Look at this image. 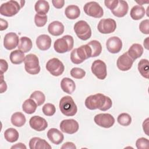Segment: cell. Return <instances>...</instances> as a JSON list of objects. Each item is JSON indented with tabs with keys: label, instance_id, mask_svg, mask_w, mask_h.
I'll return each mask as SVG.
<instances>
[{
	"label": "cell",
	"instance_id": "cell-9",
	"mask_svg": "<svg viewBox=\"0 0 149 149\" xmlns=\"http://www.w3.org/2000/svg\"><path fill=\"white\" fill-rule=\"evenodd\" d=\"M46 69L52 76H59L63 73L65 66L59 59L53 58L47 62Z\"/></svg>",
	"mask_w": 149,
	"mask_h": 149
},
{
	"label": "cell",
	"instance_id": "cell-47",
	"mask_svg": "<svg viewBox=\"0 0 149 149\" xmlns=\"http://www.w3.org/2000/svg\"><path fill=\"white\" fill-rule=\"evenodd\" d=\"M8 27V23L6 20L0 18V30L3 31L6 30Z\"/></svg>",
	"mask_w": 149,
	"mask_h": 149
},
{
	"label": "cell",
	"instance_id": "cell-14",
	"mask_svg": "<svg viewBox=\"0 0 149 149\" xmlns=\"http://www.w3.org/2000/svg\"><path fill=\"white\" fill-rule=\"evenodd\" d=\"M134 60L128 55L127 52L123 53L117 59L116 65L121 71H127L132 67Z\"/></svg>",
	"mask_w": 149,
	"mask_h": 149
},
{
	"label": "cell",
	"instance_id": "cell-43",
	"mask_svg": "<svg viewBox=\"0 0 149 149\" xmlns=\"http://www.w3.org/2000/svg\"><path fill=\"white\" fill-rule=\"evenodd\" d=\"M0 63H1V74H3L5 72H6L8 69V62L3 59H0Z\"/></svg>",
	"mask_w": 149,
	"mask_h": 149
},
{
	"label": "cell",
	"instance_id": "cell-11",
	"mask_svg": "<svg viewBox=\"0 0 149 149\" xmlns=\"http://www.w3.org/2000/svg\"><path fill=\"white\" fill-rule=\"evenodd\" d=\"M116 28V23L111 18L102 19L98 23V30L102 34H110L115 31Z\"/></svg>",
	"mask_w": 149,
	"mask_h": 149
},
{
	"label": "cell",
	"instance_id": "cell-35",
	"mask_svg": "<svg viewBox=\"0 0 149 149\" xmlns=\"http://www.w3.org/2000/svg\"><path fill=\"white\" fill-rule=\"evenodd\" d=\"M30 98L33 99L37 104V106H40L44 104L45 101V96L44 94L41 91H34L30 97Z\"/></svg>",
	"mask_w": 149,
	"mask_h": 149
},
{
	"label": "cell",
	"instance_id": "cell-17",
	"mask_svg": "<svg viewBox=\"0 0 149 149\" xmlns=\"http://www.w3.org/2000/svg\"><path fill=\"white\" fill-rule=\"evenodd\" d=\"M29 125L33 129L37 132L43 131L48 127L47 120L40 116H32L30 119Z\"/></svg>",
	"mask_w": 149,
	"mask_h": 149
},
{
	"label": "cell",
	"instance_id": "cell-48",
	"mask_svg": "<svg viewBox=\"0 0 149 149\" xmlns=\"http://www.w3.org/2000/svg\"><path fill=\"white\" fill-rule=\"evenodd\" d=\"M143 129L145 133L148 136V118H147L145 120H144L143 123Z\"/></svg>",
	"mask_w": 149,
	"mask_h": 149
},
{
	"label": "cell",
	"instance_id": "cell-5",
	"mask_svg": "<svg viewBox=\"0 0 149 149\" xmlns=\"http://www.w3.org/2000/svg\"><path fill=\"white\" fill-rule=\"evenodd\" d=\"M25 70L30 74H37L40 71L38 58L33 54H28L26 56L24 61Z\"/></svg>",
	"mask_w": 149,
	"mask_h": 149
},
{
	"label": "cell",
	"instance_id": "cell-28",
	"mask_svg": "<svg viewBox=\"0 0 149 149\" xmlns=\"http://www.w3.org/2000/svg\"><path fill=\"white\" fill-rule=\"evenodd\" d=\"M33 43L31 40L27 37H22L20 38L19 43L17 46L18 49L24 53L28 52L32 48Z\"/></svg>",
	"mask_w": 149,
	"mask_h": 149
},
{
	"label": "cell",
	"instance_id": "cell-36",
	"mask_svg": "<svg viewBox=\"0 0 149 149\" xmlns=\"http://www.w3.org/2000/svg\"><path fill=\"white\" fill-rule=\"evenodd\" d=\"M117 121L120 125L127 126L132 123V118L130 115L127 113H122L118 116Z\"/></svg>",
	"mask_w": 149,
	"mask_h": 149
},
{
	"label": "cell",
	"instance_id": "cell-39",
	"mask_svg": "<svg viewBox=\"0 0 149 149\" xmlns=\"http://www.w3.org/2000/svg\"><path fill=\"white\" fill-rule=\"evenodd\" d=\"M70 75L74 79H81L86 75V72L81 68H73L70 70Z\"/></svg>",
	"mask_w": 149,
	"mask_h": 149
},
{
	"label": "cell",
	"instance_id": "cell-15",
	"mask_svg": "<svg viewBox=\"0 0 149 149\" xmlns=\"http://www.w3.org/2000/svg\"><path fill=\"white\" fill-rule=\"evenodd\" d=\"M106 47L110 53H118L122 48V40L118 37H111L107 40L106 42Z\"/></svg>",
	"mask_w": 149,
	"mask_h": 149
},
{
	"label": "cell",
	"instance_id": "cell-12",
	"mask_svg": "<svg viewBox=\"0 0 149 149\" xmlns=\"http://www.w3.org/2000/svg\"><path fill=\"white\" fill-rule=\"evenodd\" d=\"M94 122L99 126L104 128L112 127L115 123V118L110 113H99L94 118Z\"/></svg>",
	"mask_w": 149,
	"mask_h": 149
},
{
	"label": "cell",
	"instance_id": "cell-18",
	"mask_svg": "<svg viewBox=\"0 0 149 149\" xmlns=\"http://www.w3.org/2000/svg\"><path fill=\"white\" fill-rule=\"evenodd\" d=\"M29 148L30 149H51L52 147L45 140L34 137L30 140Z\"/></svg>",
	"mask_w": 149,
	"mask_h": 149
},
{
	"label": "cell",
	"instance_id": "cell-4",
	"mask_svg": "<svg viewBox=\"0 0 149 149\" xmlns=\"http://www.w3.org/2000/svg\"><path fill=\"white\" fill-rule=\"evenodd\" d=\"M73 45L74 40L73 37L70 35H65L55 41L54 48L56 52L63 54L71 51Z\"/></svg>",
	"mask_w": 149,
	"mask_h": 149
},
{
	"label": "cell",
	"instance_id": "cell-33",
	"mask_svg": "<svg viewBox=\"0 0 149 149\" xmlns=\"http://www.w3.org/2000/svg\"><path fill=\"white\" fill-rule=\"evenodd\" d=\"M148 60L146 59H141L138 63V70L140 74L144 78L148 79V70H149Z\"/></svg>",
	"mask_w": 149,
	"mask_h": 149
},
{
	"label": "cell",
	"instance_id": "cell-20",
	"mask_svg": "<svg viewBox=\"0 0 149 149\" xmlns=\"http://www.w3.org/2000/svg\"><path fill=\"white\" fill-rule=\"evenodd\" d=\"M36 45L38 48L41 51L48 49L51 45V38L47 34L40 35L36 39Z\"/></svg>",
	"mask_w": 149,
	"mask_h": 149
},
{
	"label": "cell",
	"instance_id": "cell-7",
	"mask_svg": "<svg viewBox=\"0 0 149 149\" xmlns=\"http://www.w3.org/2000/svg\"><path fill=\"white\" fill-rule=\"evenodd\" d=\"M74 30L76 36L81 40H87L91 36L90 26L84 20L77 22L74 25Z\"/></svg>",
	"mask_w": 149,
	"mask_h": 149
},
{
	"label": "cell",
	"instance_id": "cell-30",
	"mask_svg": "<svg viewBox=\"0 0 149 149\" xmlns=\"http://www.w3.org/2000/svg\"><path fill=\"white\" fill-rule=\"evenodd\" d=\"M34 9L37 13L46 15L49 9V3L45 0L37 1L34 5Z\"/></svg>",
	"mask_w": 149,
	"mask_h": 149
},
{
	"label": "cell",
	"instance_id": "cell-45",
	"mask_svg": "<svg viewBox=\"0 0 149 149\" xmlns=\"http://www.w3.org/2000/svg\"><path fill=\"white\" fill-rule=\"evenodd\" d=\"M0 87H1V93H3L6 91L7 90V84L6 81L3 80V74H1V82H0Z\"/></svg>",
	"mask_w": 149,
	"mask_h": 149
},
{
	"label": "cell",
	"instance_id": "cell-13",
	"mask_svg": "<svg viewBox=\"0 0 149 149\" xmlns=\"http://www.w3.org/2000/svg\"><path fill=\"white\" fill-rule=\"evenodd\" d=\"M79 128L78 122L73 119H64L60 123L61 130L67 134H74L78 131Z\"/></svg>",
	"mask_w": 149,
	"mask_h": 149
},
{
	"label": "cell",
	"instance_id": "cell-34",
	"mask_svg": "<svg viewBox=\"0 0 149 149\" xmlns=\"http://www.w3.org/2000/svg\"><path fill=\"white\" fill-rule=\"evenodd\" d=\"M91 48V57L99 56L102 51V46L101 43L97 40H92L87 44Z\"/></svg>",
	"mask_w": 149,
	"mask_h": 149
},
{
	"label": "cell",
	"instance_id": "cell-23",
	"mask_svg": "<svg viewBox=\"0 0 149 149\" xmlns=\"http://www.w3.org/2000/svg\"><path fill=\"white\" fill-rule=\"evenodd\" d=\"M61 87L65 93L71 94L75 90L76 84L72 79L68 77H64L61 81Z\"/></svg>",
	"mask_w": 149,
	"mask_h": 149
},
{
	"label": "cell",
	"instance_id": "cell-32",
	"mask_svg": "<svg viewBox=\"0 0 149 149\" xmlns=\"http://www.w3.org/2000/svg\"><path fill=\"white\" fill-rule=\"evenodd\" d=\"M19 137V134L17 130L14 128L10 127L7 129L4 132V137L5 140L10 143L16 141Z\"/></svg>",
	"mask_w": 149,
	"mask_h": 149
},
{
	"label": "cell",
	"instance_id": "cell-1",
	"mask_svg": "<svg viewBox=\"0 0 149 149\" xmlns=\"http://www.w3.org/2000/svg\"><path fill=\"white\" fill-rule=\"evenodd\" d=\"M86 107L90 110L98 109L102 111H106L110 109L112 105L111 99L102 94L97 93L90 95L85 100Z\"/></svg>",
	"mask_w": 149,
	"mask_h": 149
},
{
	"label": "cell",
	"instance_id": "cell-44",
	"mask_svg": "<svg viewBox=\"0 0 149 149\" xmlns=\"http://www.w3.org/2000/svg\"><path fill=\"white\" fill-rule=\"evenodd\" d=\"M52 3L55 8L57 9H61L63 8V6L65 5V1L64 0H52Z\"/></svg>",
	"mask_w": 149,
	"mask_h": 149
},
{
	"label": "cell",
	"instance_id": "cell-26",
	"mask_svg": "<svg viewBox=\"0 0 149 149\" xmlns=\"http://www.w3.org/2000/svg\"><path fill=\"white\" fill-rule=\"evenodd\" d=\"M25 57L24 53L19 49H16L12 51L9 56L10 62L15 65L21 64L24 61Z\"/></svg>",
	"mask_w": 149,
	"mask_h": 149
},
{
	"label": "cell",
	"instance_id": "cell-41",
	"mask_svg": "<svg viewBox=\"0 0 149 149\" xmlns=\"http://www.w3.org/2000/svg\"><path fill=\"white\" fill-rule=\"evenodd\" d=\"M140 31L145 34H149V20L146 19L141 22L139 24Z\"/></svg>",
	"mask_w": 149,
	"mask_h": 149
},
{
	"label": "cell",
	"instance_id": "cell-10",
	"mask_svg": "<svg viewBox=\"0 0 149 149\" xmlns=\"http://www.w3.org/2000/svg\"><path fill=\"white\" fill-rule=\"evenodd\" d=\"M91 70L93 74H94L98 79L104 80L106 78L107 75V66L105 63L100 60L97 59L92 63Z\"/></svg>",
	"mask_w": 149,
	"mask_h": 149
},
{
	"label": "cell",
	"instance_id": "cell-50",
	"mask_svg": "<svg viewBox=\"0 0 149 149\" xmlns=\"http://www.w3.org/2000/svg\"><path fill=\"white\" fill-rule=\"evenodd\" d=\"M148 37H147L144 41V46L147 49H148Z\"/></svg>",
	"mask_w": 149,
	"mask_h": 149
},
{
	"label": "cell",
	"instance_id": "cell-29",
	"mask_svg": "<svg viewBox=\"0 0 149 149\" xmlns=\"http://www.w3.org/2000/svg\"><path fill=\"white\" fill-rule=\"evenodd\" d=\"M10 120L13 126L16 127H22L25 124L26 119L25 116L22 112H16L12 114Z\"/></svg>",
	"mask_w": 149,
	"mask_h": 149
},
{
	"label": "cell",
	"instance_id": "cell-8",
	"mask_svg": "<svg viewBox=\"0 0 149 149\" xmlns=\"http://www.w3.org/2000/svg\"><path fill=\"white\" fill-rule=\"evenodd\" d=\"M85 13L95 18H100L104 15V10L100 5L95 1L87 2L83 7Z\"/></svg>",
	"mask_w": 149,
	"mask_h": 149
},
{
	"label": "cell",
	"instance_id": "cell-37",
	"mask_svg": "<svg viewBox=\"0 0 149 149\" xmlns=\"http://www.w3.org/2000/svg\"><path fill=\"white\" fill-rule=\"evenodd\" d=\"M42 111L45 115L51 116L55 113L56 108L54 104L51 103H47L42 107Z\"/></svg>",
	"mask_w": 149,
	"mask_h": 149
},
{
	"label": "cell",
	"instance_id": "cell-21",
	"mask_svg": "<svg viewBox=\"0 0 149 149\" xmlns=\"http://www.w3.org/2000/svg\"><path fill=\"white\" fill-rule=\"evenodd\" d=\"M128 9L129 6L127 2L123 0H119L118 1V4L116 8L111 11L115 16L122 17L127 14Z\"/></svg>",
	"mask_w": 149,
	"mask_h": 149
},
{
	"label": "cell",
	"instance_id": "cell-49",
	"mask_svg": "<svg viewBox=\"0 0 149 149\" xmlns=\"http://www.w3.org/2000/svg\"><path fill=\"white\" fill-rule=\"evenodd\" d=\"M13 148H16V149H26L27 147L26 146L24 145V144L23 143H17L13 146H12L11 147V149H13Z\"/></svg>",
	"mask_w": 149,
	"mask_h": 149
},
{
	"label": "cell",
	"instance_id": "cell-46",
	"mask_svg": "<svg viewBox=\"0 0 149 149\" xmlns=\"http://www.w3.org/2000/svg\"><path fill=\"white\" fill-rule=\"evenodd\" d=\"M61 149H76V146L72 142H66L61 147Z\"/></svg>",
	"mask_w": 149,
	"mask_h": 149
},
{
	"label": "cell",
	"instance_id": "cell-27",
	"mask_svg": "<svg viewBox=\"0 0 149 149\" xmlns=\"http://www.w3.org/2000/svg\"><path fill=\"white\" fill-rule=\"evenodd\" d=\"M146 14V10L143 6L135 5L130 10V15L132 19L138 20L142 19Z\"/></svg>",
	"mask_w": 149,
	"mask_h": 149
},
{
	"label": "cell",
	"instance_id": "cell-19",
	"mask_svg": "<svg viewBox=\"0 0 149 149\" xmlns=\"http://www.w3.org/2000/svg\"><path fill=\"white\" fill-rule=\"evenodd\" d=\"M47 135L48 139L52 143L56 145L61 144L64 139V136L63 133L56 128L50 129L48 131Z\"/></svg>",
	"mask_w": 149,
	"mask_h": 149
},
{
	"label": "cell",
	"instance_id": "cell-3",
	"mask_svg": "<svg viewBox=\"0 0 149 149\" xmlns=\"http://www.w3.org/2000/svg\"><path fill=\"white\" fill-rule=\"evenodd\" d=\"M59 107L62 114L67 116H74L77 111L76 104L72 97L69 95L64 96L61 99Z\"/></svg>",
	"mask_w": 149,
	"mask_h": 149
},
{
	"label": "cell",
	"instance_id": "cell-6",
	"mask_svg": "<svg viewBox=\"0 0 149 149\" xmlns=\"http://www.w3.org/2000/svg\"><path fill=\"white\" fill-rule=\"evenodd\" d=\"M22 8L19 2L16 1H9L2 3L0 6V13L6 17H12L16 15Z\"/></svg>",
	"mask_w": 149,
	"mask_h": 149
},
{
	"label": "cell",
	"instance_id": "cell-2",
	"mask_svg": "<svg viewBox=\"0 0 149 149\" xmlns=\"http://www.w3.org/2000/svg\"><path fill=\"white\" fill-rule=\"evenodd\" d=\"M91 57V50L87 45H83L72 50L70 53V60L74 64H80Z\"/></svg>",
	"mask_w": 149,
	"mask_h": 149
},
{
	"label": "cell",
	"instance_id": "cell-38",
	"mask_svg": "<svg viewBox=\"0 0 149 149\" xmlns=\"http://www.w3.org/2000/svg\"><path fill=\"white\" fill-rule=\"evenodd\" d=\"M47 22V15H41L36 14L34 16V23L36 26L41 27L45 25Z\"/></svg>",
	"mask_w": 149,
	"mask_h": 149
},
{
	"label": "cell",
	"instance_id": "cell-25",
	"mask_svg": "<svg viewBox=\"0 0 149 149\" xmlns=\"http://www.w3.org/2000/svg\"><path fill=\"white\" fill-rule=\"evenodd\" d=\"M65 14L67 18L70 20H74L80 16V10L77 5H70L65 8Z\"/></svg>",
	"mask_w": 149,
	"mask_h": 149
},
{
	"label": "cell",
	"instance_id": "cell-31",
	"mask_svg": "<svg viewBox=\"0 0 149 149\" xmlns=\"http://www.w3.org/2000/svg\"><path fill=\"white\" fill-rule=\"evenodd\" d=\"M37 107L36 102L31 98L26 100L22 104V109L23 112L27 114L33 113Z\"/></svg>",
	"mask_w": 149,
	"mask_h": 149
},
{
	"label": "cell",
	"instance_id": "cell-40",
	"mask_svg": "<svg viewBox=\"0 0 149 149\" xmlns=\"http://www.w3.org/2000/svg\"><path fill=\"white\" fill-rule=\"evenodd\" d=\"M136 146L138 149L148 148L149 147L148 140L144 137H140L137 140L136 142Z\"/></svg>",
	"mask_w": 149,
	"mask_h": 149
},
{
	"label": "cell",
	"instance_id": "cell-24",
	"mask_svg": "<svg viewBox=\"0 0 149 149\" xmlns=\"http://www.w3.org/2000/svg\"><path fill=\"white\" fill-rule=\"evenodd\" d=\"M143 47L138 43H134L131 45L127 51L128 55L134 61L140 58L143 54Z\"/></svg>",
	"mask_w": 149,
	"mask_h": 149
},
{
	"label": "cell",
	"instance_id": "cell-22",
	"mask_svg": "<svg viewBox=\"0 0 149 149\" xmlns=\"http://www.w3.org/2000/svg\"><path fill=\"white\" fill-rule=\"evenodd\" d=\"M65 27L63 24L59 21H54L49 24L48 31L49 34L54 36H59L64 32Z\"/></svg>",
	"mask_w": 149,
	"mask_h": 149
},
{
	"label": "cell",
	"instance_id": "cell-16",
	"mask_svg": "<svg viewBox=\"0 0 149 149\" xmlns=\"http://www.w3.org/2000/svg\"><path fill=\"white\" fill-rule=\"evenodd\" d=\"M19 36L13 32L5 34L3 38V46L8 50H12L18 46L19 43Z\"/></svg>",
	"mask_w": 149,
	"mask_h": 149
},
{
	"label": "cell",
	"instance_id": "cell-42",
	"mask_svg": "<svg viewBox=\"0 0 149 149\" xmlns=\"http://www.w3.org/2000/svg\"><path fill=\"white\" fill-rule=\"evenodd\" d=\"M104 3L106 7L109 9L111 10L116 8L118 4V0H105Z\"/></svg>",
	"mask_w": 149,
	"mask_h": 149
}]
</instances>
